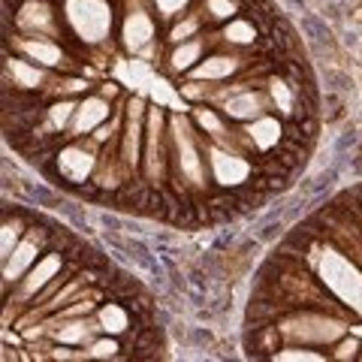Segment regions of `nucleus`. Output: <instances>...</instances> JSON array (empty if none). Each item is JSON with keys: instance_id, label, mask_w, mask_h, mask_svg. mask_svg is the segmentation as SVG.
<instances>
[{"instance_id": "nucleus-1", "label": "nucleus", "mask_w": 362, "mask_h": 362, "mask_svg": "<svg viewBox=\"0 0 362 362\" xmlns=\"http://www.w3.org/2000/svg\"><path fill=\"white\" fill-rule=\"evenodd\" d=\"M4 362H166L148 290L70 226L4 206Z\"/></svg>"}]
</instances>
